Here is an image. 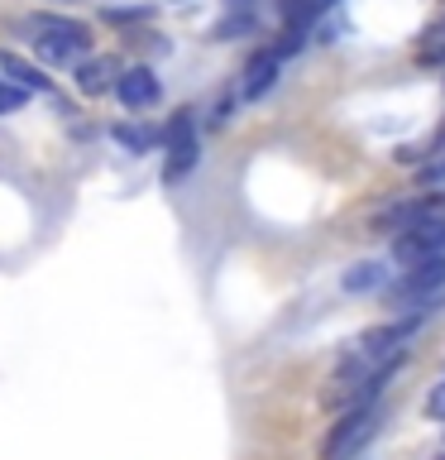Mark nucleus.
<instances>
[{"instance_id":"f257e3e1","label":"nucleus","mask_w":445,"mask_h":460,"mask_svg":"<svg viewBox=\"0 0 445 460\" xmlns=\"http://www.w3.org/2000/svg\"><path fill=\"white\" fill-rule=\"evenodd\" d=\"M29 43H34V53L43 58V63L53 67H72L77 72L86 58H92V24L82 20H67V14H29V20L20 24Z\"/></svg>"},{"instance_id":"f03ea898","label":"nucleus","mask_w":445,"mask_h":460,"mask_svg":"<svg viewBox=\"0 0 445 460\" xmlns=\"http://www.w3.org/2000/svg\"><path fill=\"white\" fill-rule=\"evenodd\" d=\"M441 293H445V259H431V264H416V269H397L393 283L383 288V302L393 316H412V312L441 307Z\"/></svg>"},{"instance_id":"7ed1b4c3","label":"nucleus","mask_w":445,"mask_h":460,"mask_svg":"<svg viewBox=\"0 0 445 460\" xmlns=\"http://www.w3.org/2000/svg\"><path fill=\"white\" fill-rule=\"evenodd\" d=\"M383 427V402L379 408H364V412H340V422L326 431L321 441V460H354L364 446L379 437Z\"/></svg>"},{"instance_id":"20e7f679","label":"nucleus","mask_w":445,"mask_h":460,"mask_svg":"<svg viewBox=\"0 0 445 460\" xmlns=\"http://www.w3.org/2000/svg\"><path fill=\"white\" fill-rule=\"evenodd\" d=\"M436 216H445V197H436V192L407 197V201H393V207L373 211V216H369V235L397 240V235H407V230H416V226L436 221Z\"/></svg>"},{"instance_id":"39448f33","label":"nucleus","mask_w":445,"mask_h":460,"mask_svg":"<svg viewBox=\"0 0 445 460\" xmlns=\"http://www.w3.org/2000/svg\"><path fill=\"white\" fill-rule=\"evenodd\" d=\"M431 259H445V216L436 221L407 230V235L393 240V264L397 269H416V264H431Z\"/></svg>"},{"instance_id":"423d86ee","label":"nucleus","mask_w":445,"mask_h":460,"mask_svg":"<svg viewBox=\"0 0 445 460\" xmlns=\"http://www.w3.org/2000/svg\"><path fill=\"white\" fill-rule=\"evenodd\" d=\"M283 77V58L278 49H254L240 67V101H264Z\"/></svg>"},{"instance_id":"0eeeda50","label":"nucleus","mask_w":445,"mask_h":460,"mask_svg":"<svg viewBox=\"0 0 445 460\" xmlns=\"http://www.w3.org/2000/svg\"><path fill=\"white\" fill-rule=\"evenodd\" d=\"M115 96H120L125 111H149V106H158L163 86H158L153 67H125L120 82H115Z\"/></svg>"},{"instance_id":"6e6552de","label":"nucleus","mask_w":445,"mask_h":460,"mask_svg":"<svg viewBox=\"0 0 445 460\" xmlns=\"http://www.w3.org/2000/svg\"><path fill=\"white\" fill-rule=\"evenodd\" d=\"M393 283V259H359V264H350L340 273V288L350 297H364V293H383V288Z\"/></svg>"},{"instance_id":"1a4fd4ad","label":"nucleus","mask_w":445,"mask_h":460,"mask_svg":"<svg viewBox=\"0 0 445 460\" xmlns=\"http://www.w3.org/2000/svg\"><path fill=\"white\" fill-rule=\"evenodd\" d=\"M72 77H77L82 96H106V92H115V82H120V63H115V58H86Z\"/></svg>"},{"instance_id":"9d476101","label":"nucleus","mask_w":445,"mask_h":460,"mask_svg":"<svg viewBox=\"0 0 445 460\" xmlns=\"http://www.w3.org/2000/svg\"><path fill=\"white\" fill-rule=\"evenodd\" d=\"M0 72H5L14 86H24V92H53V82L43 77V67L24 63L20 53H0Z\"/></svg>"},{"instance_id":"9b49d317","label":"nucleus","mask_w":445,"mask_h":460,"mask_svg":"<svg viewBox=\"0 0 445 460\" xmlns=\"http://www.w3.org/2000/svg\"><path fill=\"white\" fill-rule=\"evenodd\" d=\"M273 5H278V14H283L287 29H311L330 5H336V0H273Z\"/></svg>"},{"instance_id":"f8f14e48","label":"nucleus","mask_w":445,"mask_h":460,"mask_svg":"<svg viewBox=\"0 0 445 460\" xmlns=\"http://www.w3.org/2000/svg\"><path fill=\"white\" fill-rule=\"evenodd\" d=\"M196 154H201V144H196V139H178V144H168V164H163V182H182L187 172L196 168Z\"/></svg>"},{"instance_id":"ddd939ff","label":"nucleus","mask_w":445,"mask_h":460,"mask_svg":"<svg viewBox=\"0 0 445 460\" xmlns=\"http://www.w3.org/2000/svg\"><path fill=\"white\" fill-rule=\"evenodd\" d=\"M110 139L120 144L125 154H149L158 139H163V129H149V125H110Z\"/></svg>"},{"instance_id":"4468645a","label":"nucleus","mask_w":445,"mask_h":460,"mask_svg":"<svg viewBox=\"0 0 445 460\" xmlns=\"http://www.w3.org/2000/svg\"><path fill=\"white\" fill-rule=\"evenodd\" d=\"M416 67H445V14L416 43Z\"/></svg>"},{"instance_id":"2eb2a0df","label":"nucleus","mask_w":445,"mask_h":460,"mask_svg":"<svg viewBox=\"0 0 445 460\" xmlns=\"http://www.w3.org/2000/svg\"><path fill=\"white\" fill-rule=\"evenodd\" d=\"M416 187H422V192H441L445 187V149L426 154V164L416 168Z\"/></svg>"},{"instance_id":"dca6fc26","label":"nucleus","mask_w":445,"mask_h":460,"mask_svg":"<svg viewBox=\"0 0 445 460\" xmlns=\"http://www.w3.org/2000/svg\"><path fill=\"white\" fill-rule=\"evenodd\" d=\"M240 34H254V14H221V24L211 29V39H215V43L240 39Z\"/></svg>"},{"instance_id":"f3484780","label":"nucleus","mask_w":445,"mask_h":460,"mask_svg":"<svg viewBox=\"0 0 445 460\" xmlns=\"http://www.w3.org/2000/svg\"><path fill=\"white\" fill-rule=\"evenodd\" d=\"M24 101H29L24 86H14V82L5 77V72H0V115H14V111L24 106Z\"/></svg>"},{"instance_id":"a211bd4d","label":"nucleus","mask_w":445,"mask_h":460,"mask_svg":"<svg viewBox=\"0 0 445 460\" xmlns=\"http://www.w3.org/2000/svg\"><path fill=\"white\" fill-rule=\"evenodd\" d=\"M426 417L431 422H445V369H441V379L431 384V394H426Z\"/></svg>"},{"instance_id":"6ab92c4d","label":"nucleus","mask_w":445,"mask_h":460,"mask_svg":"<svg viewBox=\"0 0 445 460\" xmlns=\"http://www.w3.org/2000/svg\"><path fill=\"white\" fill-rule=\"evenodd\" d=\"M149 14H153L149 5H139V10H106V20L110 24H129V20H149Z\"/></svg>"},{"instance_id":"aec40b11","label":"nucleus","mask_w":445,"mask_h":460,"mask_svg":"<svg viewBox=\"0 0 445 460\" xmlns=\"http://www.w3.org/2000/svg\"><path fill=\"white\" fill-rule=\"evenodd\" d=\"M254 5H258V0H221L225 14H254Z\"/></svg>"},{"instance_id":"412c9836","label":"nucleus","mask_w":445,"mask_h":460,"mask_svg":"<svg viewBox=\"0 0 445 460\" xmlns=\"http://www.w3.org/2000/svg\"><path fill=\"white\" fill-rule=\"evenodd\" d=\"M431 149H445V120H441V129H436V139H431Z\"/></svg>"},{"instance_id":"4be33fe9","label":"nucleus","mask_w":445,"mask_h":460,"mask_svg":"<svg viewBox=\"0 0 445 460\" xmlns=\"http://www.w3.org/2000/svg\"><path fill=\"white\" fill-rule=\"evenodd\" d=\"M436 460H445V451H441V456H436Z\"/></svg>"}]
</instances>
